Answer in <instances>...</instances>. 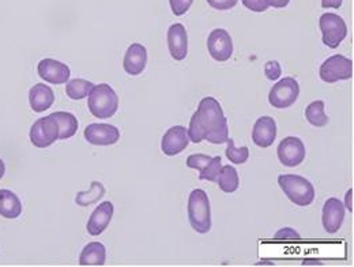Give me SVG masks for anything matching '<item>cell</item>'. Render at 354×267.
I'll list each match as a JSON object with an SVG mask.
<instances>
[{
	"mask_svg": "<svg viewBox=\"0 0 354 267\" xmlns=\"http://www.w3.org/2000/svg\"><path fill=\"white\" fill-rule=\"evenodd\" d=\"M188 136L194 143H201L202 140L214 145L226 143L229 138L227 120L221 104L214 97H205L199 102L196 112L189 120Z\"/></svg>",
	"mask_w": 354,
	"mask_h": 267,
	"instance_id": "1",
	"label": "cell"
},
{
	"mask_svg": "<svg viewBox=\"0 0 354 267\" xmlns=\"http://www.w3.org/2000/svg\"><path fill=\"white\" fill-rule=\"evenodd\" d=\"M188 220L192 229L201 234L209 233L212 229L210 201L206 191L196 188L188 198Z\"/></svg>",
	"mask_w": 354,
	"mask_h": 267,
	"instance_id": "2",
	"label": "cell"
},
{
	"mask_svg": "<svg viewBox=\"0 0 354 267\" xmlns=\"http://www.w3.org/2000/svg\"><path fill=\"white\" fill-rule=\"evenodd\" d=\"M88 107L94 118L109 119L119 109V97L108 84H100L90 91Z\"/></svg>",
	"mask_w": 354,
	"mask_h": 267,
	"instance_id": "3",
	"label": "cell"
},
{
	"mask_svg": "<svg viewBox=\"0 0 354 267\" xmlns=\"http://www.w3.org/2000/svg\"><path fill=\"white\" fill-rule=\"evenodd\" d=\"M278 184L285 195L297 206H310L315 199V188L310 180L299 175H281Z\"/></svg>",
	"mask_w": 354,
	"mask_h": 267,
	"instance_id": "4",
	"label": "cell"
},
{
	"mask_svg": "<svg viewBox=\"0 0 354 267\" xmlns=\"http://www.w3.org/2000/svg\"><path fill=\"white\" fill-rule=\"evenodd\" d=\"M323 44L331 49L338 48L348 36V26L342 17L334 12H326L319 19Z\"/></svg>",
	"mask_w": 354,
	"mask_h": 267,
	"instance_id": "5",
	"label": "cell"
},
{
	"mask_svg": "<svg viewBox=\"0 0 354 267\" xmlns=\"http://www.w3.org/2000/svg\"><path fill=\"white\" fill-rule=\"evenodd\" d=\"M322 81L326 84H335L338 81H346L353 77V62L342 55H333L323 62L319 70Z\"/></svg>",
	"mask_w": 354,
	"mask_h": 267,
	"instance_id": "6",
	"label": "cell"
},
{
	"mask_svg": "<svg viewBox=\"0 0 354 267\" xmlns=\"http://www.w3.org/2000/svg\"><path fill=\"white\" fill-rule=\"evenodd\" d=\"M300 95V85L292 78L286 77L277 82L268 93V102L275 109H286L292 107Z\"/></svg>",
	"mask_w": 354,
	"mask_h": 267,
	"instance_id": "7",
	"label": "cell"
},
{
	"mask_svg": "<svg viewBox=\"0 0 354 267\" xmlns=\"http://www.w3.org/2000/svg\"><path fill=\"white\" fill-rule=\"evenodd\" d=\"M278 160L282 165L288 168L299 167L306 160V145L300 138L296 136H288L281 140V143L277 147Z\"/></svg>",
	"mask_w": 354,
	"mask_h": 267,
	"instance_id": "8",
	"label": "cell"
},
{
	"mask_svg": "<svg viewBox=\"0 0 354 267\" xmlns=\"http://www.w3.org/2000/svg\"><path fill=\"white\" fill-rule=\"evenodd\" d=\"M30 142L39 149H45L59 139V126L49 115L36 120L30 129Z\"/></svg>",
	"mask_w": 354,
	"mask_h": 267,
	"instance_id": "9",
	"label": "cell"
},
{
	"mask_svg": "<svg viewBox=\"0 0 354 267\" xmlns=\"http://www.w3.org/2000/svg\"><path fill=\"white\" fill-rule=\"evenodd\" d=\"M84 136L90 145L94 146H111L119 142L120 131L118 127L106 123L88 125L84 131Z\"/></svg>",
	"mask_w": 354,
	"mask_h": 267,
	"instance_id": "10",
	"label": "cell"
},
{
	"mask_svg": "<svg viewBox=\"0 0 354 267\" xmlns=\"http://www.w3.org/2000/svg\"><path fill=\"white\" fill-rule=\"evenodd\" d=\"M39 75L52 85H63L70 80V67L55 59H43L37 66Z\"/></svg>",
	"mask_w": 354,
	"mask_h": 267,
	"instance_id": "11",
	"label": "cell"
},
{
	"mask_svg": "<svg viewBox=\"0 0 354 267\" xmlns=\"http://www.w3.org/2000/svg\"><path fill=\"white\" fill-rule=\"evenodd\" d=\"M207 49L217 62H226L233 55V42L225 29H214L207 37Z\"/></svg>",
	"mask_w": 354,
	"mask_h": 267,
	"instance_id": "12",
	"label": "cell"
},
{
	"mask_svg": "<svg viewBox=\"0 0 354 267\" xmlns=\"http://www.w3.org/2000/svg\"><path fill=\"white\" fill-rule=\"evenodd\" d=\"M188 143H189L188 130L183 126H174L164 134L161 140V149L165 156L174 157L180 154L181 151H184Z\"/></svg>",
	"mask_w": 354,
	"mask_h": 267,
	"instance_id": "13",
	"label": "cell"
},
{
	"mask_svg": "<svg viewBox=\"0 0 354 267\" xmlns=\"http://www.w3.org/2000/svg\"><path fill=\"white\" fill-rule=\"evenodd\" d=\"M345 220V206L338 198H330L323 206V228L327 233H337Z\"/></svg>",
	"mask_w": 354,
	"mask_h": 267,
	"instance_id": "14",
	"label": "cell"
},
{
	"mask_svg": "<svg viewBox=\"0 0 354 267\" xmlns=\"http://www.w3.org/2000/svg\"><path fill=\"white\" fill-rule=\"evenodd\" d=\"M112 217H113V203L112 202L106 201V202H102L101 205H98V208H95V210L91 213L88 225H86L88 234L90 236L101 234L112 221Z\"/></svg>",
	"mask_w": 354,
	"mask_h": 267,
	"instance_id": "15",
	"label": "cell"
},
{
	"mask_svg": "<svg viewBox=\"0 0 354 267\" xmlns=\"http://www.w3.org/2000/svg\"><path fill=\"white\" fill-rule=\"evenodd\" d=\"M146 64H147L146 48L139 43L130 45L123 60L124 71L131 77H136L145 71Z\"/></svg>",
	"mask_w": 354,
	"mask_h": 267,
	"instance_id": "16",
	"label": "cell"
},
{
	"mask_svg": "<svg viewBox=\"0 0 354 267\" xmlns=\"http://www.w3.org/2000/svg\"><path fill=\"white\" fill-rule=\"evenodd\" d=\"M277 138V123L271 116H262L257 120L252 130V142L258 147H270Z\"/></svg>",
	"mask_w": 354,
	"mask_h": 267,
	"instance_id": "17",
	"label": "cell"
},
{
	"mask_svg": "<svg viewBox=\"0 0 354 267\" xmlns=\"http://www.w3.org/2000/svg\"><path fill=\"white\" fill-rule=\"evenodd\" d=\"M168 48L175 60H184L188 55V36L181 24H175L168 29Z\"/></svg>",
	"mask_w": 354,
	"mask_h": 267,
	"instance_id": "18",
	"label": "cell"
},
{
	"mask_svg": "<svg viewBox=\"0 0 354 267\" xmlns=\"http://www.w3.org/2000/svg\"><path fill=\"white\" fill-rule=\"evenodd\" d=\"M53 102H55V93L52 88L46 86L44 84H37L29 90V104L35 112L37 113L44 112L53 105Z\"/></svg>",
	"mask_w": 354,
	"mask_h": 267,
	"instance_id": "19",
	"label": "cell"
},
{
	"mask_svg": "<svg viewBox=\"0 0 354 267\" xmlns=\"http://www.w3.org/2000/svg\"><path fill=\"white\" fill-rule=\"evenodd\" d=\"M22 214L19 198L10 190H0V216L7 220H15Z\"/></svg>",
	"mask_w": 354,
	"mask_h": 267,
	"instance_id": "20",
	"label": "cell"
},
{
	"mask_svg": "<svg viewBox=\"0 0 354 267\" xmlns=\"http://www.w3.org/2000/svg\"><path fill=\"white\" fill-rule=\"evenodd\" d=\"M106 261V250L98 241L88 243L80 257L81 266H104Z\"/></svg>",
	"mask_w": 354,
	"mask_h": 267,
	"instance_id": "21",
	"label": "cell"
},
{
	"mask_svg": "<svg viewBox=\"0 0 354 267\" xmlns=\"http://www.w3.org/2000/svg\"><path fill=\"white\" fill-rule=\"evenodd\" d=\"M59 126V139L73 138L78 130V120L70 112H55L50 115Z\"/></svg>",
	"mask_w": 354,
	"mask_h": 267,
	"instance_id": "22",
	"label": "cell"
},
{
	"mask_svg": "<svg viewBox=\"0 0 354 267\" xmlns=\"http://www.w3.org/2000/svg\"><path fill=\"white\" fill-rule=\"evenodd\" d=\"M105 195V187L100 181H93L90 184L88 191H81L75 196V202L81 208H86L90 205L97 203L100 199H102Z\"/></svg>",
	"mask_w": 354,
	"mask_h": 267,
	"instance_id": "23",
	"label": "cell"
},
{
	"mask_svg": "<svg viewBox=\"0 0 354 267\" xmlns=\"http://www.w3.org/2000/svg\"><path fill=\"white\" fill-rule=\"evenodd\" d=\"M217 183H218V187L221 188V191L226 194H232V192L237 191V188L240 185V178H239V174H237L236 168L233 165L222 167Z\"/></svg>",
	"mask_w": 354,
	"mask_h": 267,
	"instance_id": "24",
	"label": "cell"
},
{
	"mask_svg": "<svg viewBox=\"0 0 354 267\" xmlns=\"http://www.w3.org/2000/svg\"><path fill=\"white\" fill-rule=\"evenodd\" d=\"M306 118L313 127H324L328 125V116L324 112L323 101H313L306 109Z\"/></svg>",
	"mask_w": 354,
	"mask_h": 267,
	"instance_id": "25",
	"label": "cell"
},
{
	"mask_svg": "<svg viewBox=\"0 0 354 267\" xmlns=\"http://www.w3.org/2000/svg\"><path fill=\"white\" fill-rule=\"evenodd\" d=\"M94 85L82 78H75L66 82V93L71 100H82L88 97Z\"/></svg>",
	"mask_w": 354,
	"mask_h": 267,
	"instance_id": "26",
	"label": "cell"
},
{
	"mask_svg": "<svg viewBox=\"0 0 354 267\" xmlns=\"http://www.w3.org/2000/svg\"><path fill=\"white\" fill-rule=\"evenodd\" d=\"M226 143H227V147H226V157H227V160H229L232 164L241 165V164H245V163L248 161L250 150H248L247 146L236 147L234 140H233L232 138H227Z\"/></svg>",
	"mask_w": 354,
	"mask_h": 267,
	"instance_id": "27",
	"label": "cell"
},
{
	"mask_svg": "<svg viewBox=\"0 0 354 267\" xmlns=\"http://www.w3.org/2000/svg\"><path fill=\"white\" fill-rule=\"evenodd\" d=\"M222 160L221 157H214L209 164L207 167L201 171V175L199 178L201 180H207V181H216L217 183V178L220 176V172H221L222 168Z\"/></svg>",
	"mask_w": 354,
	"mask_h": 267,
	"instance_id": "28",
	"label": "cell"
},
{
	"mask_svg": "<svg viewBox=\"0 0 354 267\" xmlns=\"http://www.w3.org/2000/svg\"><path fill=\"white\" fill-rule=\"evenodd\" d=\"M213 160V157L207 156V154H192L187 158V167L188 168H192V169H196V171H203L207 164Z\"/></svg>",
	"mask_w": 354,
	"mask_h": 267,
	"instance_id": "29",
	"label": "cell"
},
{
	"mask_svg": "<svg viewBox=\"0 0 354 267\" xmlns=\"http://www.w3.org/2000/svg\"><path fill=\"white\" fill-rule=\"evenodd\" d=\"M265 74L268 81H277L282 75V68L277 60H270L265 66Z\"/></svg>",
	"mask_w": 354,
	"mask_h": 267,
	"instance_id": "30",
	"label": "cell"
},
{
	"mask_svg": "<svg viewBox=\"0 0 354 267\" xmlns=\"http://www.w3.org/2000/svg\"><path fill=\"white\" fill-rule=\"evenodd\" d=\"M169 3H171L172 12L177 17H180V15H184L189 10L194 0H169Z\"/></svg>",
	"mask_w": 354,
	"mask_h": 267,
	"instance_id": "31",
	"label": "cell"
},
{
	"mask_svg": "<svg viewBox=\"0 0 354 267\" xmlns=\"http://www.w3.org/2000/svg\"><path fill=\"white\" fill-rule=\"evenodd\" d=\"M241 1L248 10L254 11V12H263V11H267V8L270 7L266 0H241Z\"/></svg>",
	"mask_w": 354,
	"mask_h": 267,
	"instance_id": "32",
	"label": "cell"
},
{
	"mask_svg": "<svg viewBox=\"0 0 354 267\" xmlns=\"http://www.w3.org/2000/svg\"><path fill=\"white\" fill-rule=\"evenodd\" d=\"M237 1L239 0H207V3L218 11H226L233 8L237 4Z\"/></svg>",
	"mask_w": 354,
	"mask_h": 267,
	"instance_id": "33",
	"label": "cell"
},
{
	"mask_svg": "<svg viewBox=\"0 0 354 267\" xmlns=\"http://www.w3.org/2000/svg\"><path fill=\"white\" fill-rule=\"evenodd\" d=\"M274 237L281 240H292V239H300V233L292 228H282L274 234Z\"/></svg>",
	"mask_w": 354,
	"mask_h": 267,
	"instance_id": "34",
	"label": "cell"
},
{
	"mask_svg": "<svg viewBox=\"0 0 354 267\" xmlns=\"http://www.w3.org/2000/svg\"><path fill=\"white\" fill-rule=\"evenodd\" d=\"M344 0H322V7L323 8H335L338 10L342 6Z\"/></svg>",
	"mask_w": 354,
	"mask_h": 267,
	"instance_id": "35",
	"label": "cell"
},
{
	"mask_svg": "<svg viewBox=\"0 0 354 267\" xmlns=\"http://www.w3.org/2000/svg\"><path fill=\"white\" fill-rule=\"evenodd\" d=\"M268 3V6L274 7V8H283L289 4L290 0H266Z\"/></svg>",
	"mask_w": 354,
	"mask_h": 267,
	"instance_id": "36",
	"label": "cell"
},
{
	"mask_svg": "<svg viewBox=\"0 0 354 267\" xmlns=\"http://www.w3.org/2000/svg\"><path fill=\"white\" fill-rule=\"evenodd\" d=\"M352 196H353V190L351 188L348 192H346V206L345 209H348L349 212H353V205H352Z\"/></svg>",
	"mask_w": 354,
	"mask_h": 267,
	"instance_id": "37",
	"label": "cell"
},
{
	"mask_svg": "<svg viewBox=\"0 0 354 267\" xmlns=\"http://www.w3.org/2000/svg\"><path fill=\"white\" fill-rule=\"evenodd\" d=\"M4 174H6V165H4L3 160H0V180L4 176Z\"/></svg>",
	"mask_w": 354,
	"mask_h": 267,
	"instance_id": "38",
	"label": "cell"
}]
</instances>
